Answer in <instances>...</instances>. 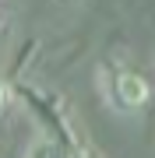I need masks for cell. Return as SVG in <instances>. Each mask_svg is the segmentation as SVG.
<instances>
[{
    "label": "cell",
    "mask_w": 155,
    "mask_h": 158,
    "mask_svg": "<svg viewBox=\"0 0 155 158\" xmlns=\"http://www.w3.org/2000/svg\"><path fill=\"white\" fill-rule=\"evenodd\" d=\"M71 158H92V155H88V151H81V148L74 144V148H71Z\"/></svg>",
    "instance_id": "5b68a950"
},
{
    "label": "cell",
    "mask_w": 155,
    "mask_h": 158,
    "mask_svg": "<svg viewBox=\"0 0 155 158\" xmlns=\"http://www.w3.org/2000/svg\"><path fill=\"white\" fill-rule=\"evenodd\" d=\"M4 25H7V4L0 0V32H4Z\"/></svg>",
    "instance_id": "277c9868"
},
{
    "label": "cell",
    "mask_w": 155,
    "mask_h": 158,
    "mask_svg": "<svg viewBox=\"0 0 155 158\" xmlns=\"http://www.w3.org/2000/svg\"><path fill=\"white\" fill-rule=\"evenodd\" d=\"M32 158H71V148L60 141H42V144H35Z\"/></svg>",
    "instance_id": "7a4b0ae2"
},
{
    "label": "cell",
    "mask_w": 155,
    "mask_h": 158,
    "mask_svg": "<svg viewBox=\"0 0 155 158\" xmlns=\"http://www.w3.org/2000/svg\"><path fill=\"white\" fill-rule=\"evenodd\" d=\"M7 98H11V88H7V81H0V113L7 109Z\"/></svg>",
    "instance_id": "3957f363"
},
{
    "label": "cell",
    "mask_w": 155,
    "mask_h": 158,
    "mask_svg": "<svg viewBox=\"0 0 155 158\" xmlns=\"http://www.w3.org/2000/svg\"><path fill=\"white\" fill-rule=\"evenodd\" d=\"M99 88H102V98L113 113L134 116L141 113L152 102V85L144 74H138L134 67H123V63H106L99 70Z\"/></svg>",
    "instance_id": "6da1fadb"
}]
</instances>
